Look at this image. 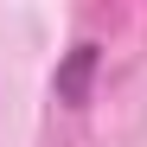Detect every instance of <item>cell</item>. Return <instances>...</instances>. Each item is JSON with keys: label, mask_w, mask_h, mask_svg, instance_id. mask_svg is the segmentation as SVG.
Returning a JSON list of instances; mask_svg holds the SVG:
<instances>
[{"label": "cell", "mask_w": 147, "mask_h": 147, "mask_svg": "<svg viewBox=\"0 0 147 147\" xmlns=\"http://www.w3.org/2000/svg\"><path fill=\"white\" fill-rule=\"evenodd\" d=\"M96 64H102V51H96V38H77L64 51V64H58V77H51V96L64 109H83L90 102V83H96Z\"/></svg>", "instance_id": "cell-1"}]
</instances>
